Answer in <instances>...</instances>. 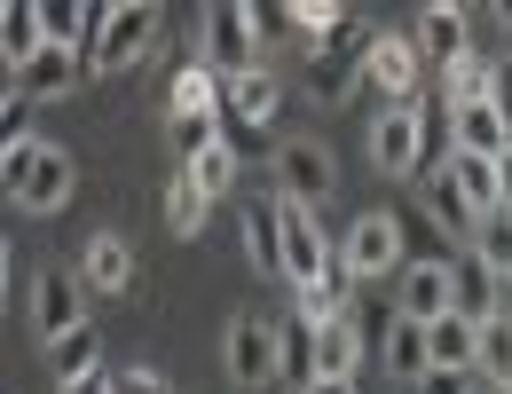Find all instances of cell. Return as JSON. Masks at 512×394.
Masks as SVG:
<instances>
[{
    "mask_svg": "<svg viewBox=\"0 0 512 394\" xmlns=\"http://www.w3.org/2000/svg\"><path fill=\"white\" fill-rule=\"evenodd\" d=\"M489 394H512V387H489Z\"/></svg>",
    "mask_w": 512,
    "mask_h": 394,
    "instance_id": "cell-46",
    "label": "cell"
},
{
    "mask_svg": "<svg viewBox=\"0 0 512 394\" xmlns=\"http://www.w3.org/2000/svg\"><path fill=\"white\" fill-rule=\"evenodd\" d=\"M24 142H32V103H24V95H16V103H8V111H0V158H16V150H24Z\"/></svg>",
    "mask_w": 512,
    "mask_h": 394,
    "instance_id": "cell-37",
    "label": "cell"
},
{
    "mask_svg": "<svg viewBox=\"0 0 512 394\" xmlns=\"http://www.w3.org/2000/svg\"><path fill=\"white\" fill-rule=\"evenodd\" d=\"M402 316H410V324L449 316V268H434V261H410V268H402Z\"/></svg>",
    "mask_w": 512,
    "mask_h": 394,
    "instance_id": "cell-20",
    "label": "cell"
},
{
    "mask_svg": "<svg viewBox=\"0 0 512 394\" xmlns=\"http://www.w3.org/2000/svg\"><path fill=\"white\" fill-rule=\"evenodd\" d=\"M174 111H221V71L205 64V56L174 71Z\"/></svg>",
    "mask_w": 512,
    "mask_h": 394,
    "instance_id": "cell-31",
    "label": "cell"
},
{
    "mask_svg": "<svg viewBox=\"0 0 512 394\" xmlns=\"http://www.w3.org/2000/svg\"><path fill=\"white\" fill-rule=\"evenodd\" d=\"M166 142H174V158L190 166L197 150H213V142H221V119H213V111H174V119H166Z\"/></svg>",
    "mask_w": 512,
    "mask_h": 394,
    "instance_id": "cell-33",
    "label": "cell"
},
{
    "mask_svg": "<svg viewBox=\"0 0 512 394\" xmlns=\"http://www.w3.org/2000/svg\"><path fill=\"white\" fill-rule=\"evenodd\" d=\"M418 190H426V213H442V229H465V237H473V221H481V213L457 197V182H449L442 166H434V174H418Z\"/></svg>",
    "mask_w": 512,
    "mask_h": 394,
    "instance_id": "cell-32",
    "label": "cell"
},
{
    "mask_svg": "<svg viewBox=\"0 0 512 394\" xmlns=\"http://www.w3.org/2000/svg\"><path fill=\"white\" fill-rule=\"evenodd\" d=\"M182 174H190L205 197H229V190H237V150H229V142H213V150H197Z\"/></svg>",
    "mask_w": 512,
    "mask_h": 394,
    "instance_id": "cell-34",
    "label": "cell"
},
{
    "mask_svg": "<svg viewBox=\"0 0 512 394\" xmlns=\"http://www.w3.org/2000/svg\"><path fill=\"white\" fill-rule=\"evenodd\" d=\"M347 308H355V276H347L339 253H331V268H323L316 284H300V292H292V316H300V324H339Z\"/></svg>",
    "mask_w": 512,
    "mask_h": 394,
    "instance_id": "cell-15",
    "label": "cell"
},
{
    "mask_svg": "<svg viewBox=\"0 0 512 394\" xmlns=\"http://www.w3.org/2000/svg\"><path fill=\"white\" fill-rule=\"evenodd\" d=\"M0 190L16 197L24 213H64L71 205V190H79V174H71V158L56 150V142H24L16 158H0Z\"/></svg>",
    "mask_w": 512,
    "mask_h": 394,
    "instance_id": "cell-1",
    "label": "cell"
},
{
    "mask_svg": "<svg viewBox=\"0 0 512 394\" xmlns=\"http://www.w3.org/2000/svg\"><path fill=\"white\" fill-rule=\"evenodd\" d=\"M32 324H40V339H64V331L87 324V292H79V276L40 268V284H32Z\"/></svg>",
    "mask_w": 512,
    "mask_h": 394,
    "instance_id": "cell-10",
    "label": "cell"
},
{
    "mask_svg": "<svg viewBox=\"0 0 512 394\" xmlns=\"http://www.w3.org/2000/svg\"><path fill=\"white\" fill-rule=\"evenodd\" d=\"M300 394H355V379H308Z\"/></svg>",
    "mask_w": 512,
    "mask_h": 394,
    "instance_id": "cell-44",
    "label": "cell"
},
{
    "mask_svg": "<svg viewBox=\"0 0 512 394\" xmlns=\"http://www.w3.org/2000/svg\"><path fill=\"white\" fill-rule=\"evenodd\" d=\"M276 111H284V87H276V71L260 64V71H245V79L221 87V111H213V119H221V134H260Z\"/></svg>",
    "mask_w": 512,
    "mask_h": 394,
    "instance_id": "cell-7",
    "label": "cell"
},
{
    "mask_svg": "<svg viewBox=\"0 0 512 394\" xmlns=\"http://www.w3.org/2000/svg\"><path fill=\"white\" fill-rule=\"evenodd\" d=\"M284 205V197H276ZM323 268H331V245H323L316 213H300V205H284V284L300 292V284H316Z\"/></svg>",
    "mask_w": 512,
    "mask_h": 394,
    "instance_id": "cell-12",
    "label": "cell"
},
{
    "mask_svg": "<svg viewBox=\"0 0 512 394\" xmlns=\"http://www.w3.org/2000/svg\"><path fill=\"white\" fill-rule=\"evenodd\" d=\"M394 261H402V229H394V213H363V221L347 229V245H339V268H347L355 284L394 276Z\"/></svg>",
    "mask_w": 512,
    "mask_h": 394,
    "instance_id": "cell-6",
    "label": "cell"
},
{
    "mask_svg": "<svg viewBox=\"0 0 512 394\" xmlns=\"http://www.w3.org/2000/svg\"><path fill=\"white\" fill-rule=\"evenodd\" d=\"M379 363L402 379V387H418L434 363H426V324H410V316H394V324L379 331Z\"/></svg>",
    "mask_w": 512,
    "mask_h": 394,
    "instance_id": "cell-18",
    "label": "cell"
},
{
    "mask_svg": "<svg viewBox=\"0 0 512 394\" xmlns=\"http://www.w3.org/2000/svg\"><path fill=\"white\" fill-rule=\"evenodd\" d=\"M489 111L505 119V142H512V56H505L497 71H489Z\"/></svg>",
    "mask_w": 512,
    "mask_h": 394,
    "instance_id": "cell-40",
    "label": "cell"
},
{
    "mask_svg": "<svg viewBox=\"0 0 512 394\" xmlns=\"http://www.w3.org/2000/svg\"><path fill=\"white\" fill-rule=\"evenodd\" d=\"M276 190H284V205L316 213L323 197L339 190V166H331V150H323V142H284V150H276Z\"/></svg>",
    "mask_w": 512,
    "mask_h": 394,
    "instance_id": "cell-5",
    "label": "cell"
},
{
    "mask_svg": "<svg viewBox=\"0 0 512 394\" xmlns=\"http://www.w3.org/2000/svg\"><path fill=\"white\" fill-rule=\"evenodd\" d=\"M111 394H174V387H166L158 371H142V363H134V371H111Z\"/></svg>",
    "mask_w": 512,
    "mask_h": 394,
    "instance_id": "cell-41",
    "label": "cell"
},
{
    "mask_svg": "<svg viewBox=\"0 0 512 394\" xmlns=\"http://www.w3.org/2000/svg\"><path fill=\"white\" fill-rule=\"evenodd\" d=\"M276 379H292V394L316 379V324H276Z\"/></svg>",
    "mask_w": 512,
    "mask_h": 394,
    "instance_id": "cell-25",
    "label": "cell"
},
{
    "mask_svg": "<svg viewBox=\"0 0 512 394\" xmlns=\"http://www.w3.org/2000/svg\"><path fill=\"white\" fill-rule=\"evenodd\" d=\"M465 24H473V16H465V8H426V16H418V64H434V71H457L465 64V56H473V32H465Z\"/></svg>",
    "mask_w": 512,
    "mask_h": 394,
    "instance_id": "cell-11",
    "label": "cell"
},
{
    "mask_svg": "<svg viewBox=\"0 0 512 394\" xmlns=\"http://www.w3.org/2000/svg\"><path fill=\"white\" fill-rule=\"evenodd\" d=\"M442 174L457 182V197H465L473 213H497V158H465V150H449Z\"/></svg>",
    "mask_w": 512,
    "mask_h": 394,
    "instance_id": "cell-26",
    "label": "cell"
},
{
    "mask_svg": "<svg viewBox=\"0 0 512 394\" xmlns=\"http://www.w3.org/2000/svg\"><path fill=\"white\" fill-rule=\"evenodd\" d=\"M205 64L229 71V79L260 71V32H253V8L245 0H213L205 8Z\"/></svg>",
    "mask_w": 512,
    "mask_h": 394,
    "instance_id": "cell-4",
    "label": "cell"
},
{
    "mask_svg": "<svg viewBox=\"0 0 512 394\" xmlns=\"http://www.w3.org/2000/svg\"><path fill=\"white\" fill-rule=\"evenodd\" d=\"M371 166H379V174H426V95L379 111V127H371Z\"/></svg>",
    "mask_w": 512,
    "mask_h": 394,
    "instance_id": "cell-3",
    "label": "cell"
},
{
    "mask_svg": "<svg viewBox=\"0 0 512 394\" xmlns=\"http://www.w3.org/2000/svg\"><path fill=\"white\" fill-rule=\"evenodd\" d=\"M253 32H260V40H308L300 8H276V0H260V8H253Z\"/></svg>",
    "mask_w": 512,
    "mask_h": 394,
    "instance_id": "cell-36",
    "label": "cell"
},
{
    "mask_svg": "<svg viewBox=\"0 0 512 394\" xmlns=\"http://www.w3.org/2000/svg\"><path fill=\"white\" fill-rule=\"evenodd\" d=\"M418 40L410 32H379L371 40V56H363V79L379 87V95H394V103H418Z\"/></svg>",
    "mask_w": 512,
    "mask_h": 394,
    "instance_id": "cell-9",
    "label": "cell"
},
{
    "mask_svg": "<svg viewBox=\"0 0 512 394\" xmlns=\"http://www.w3.org/2000/svg\"><path fill=\"white\" fill-rule=\"evenodd\" d=\"M410 394H481V379H473V371H426Z\"/></svg>",
    "mask_w": 512,
    "mask_h": 394,
    "instance_id": "cell-39",
    "label": "cell"
},
{
    "mask_svg": "<svg viewBox=\"0 0 512 394\" xmlns=\"http://www.w3.org/2000/svg\"><path fill=\"white\" fill-rule=\"evenodd\" d=\"M127 284H134V245L119 229H95L79 253V292H127Z\"/></svg>",
    "mask_w": 512,
    "mask_h": 394,
    "instance_id": "cell-13",
    "label": "cell"
},
{
    "mask_svg": "<svg viewBox=\"0 0 512 394\" xmlns=\"http://www.w3.org/2000/svg\"><path fill=\"white\" fill-rule=\"evenodd\" d=\"M205 213H213V197L197 190L190 174H174V182H166V229H174V237H197Z\"/></svg>",
    "mask_w": 512,
    "mask_h": 394,
    "instance_id": "cell-30",
    "label": "cell"
},
{
    "mask_svg": "<svg viewBox=\"0 0 512 394\" xmlns=\"http://www.w3.org/2000/svg\"><path fill=\"white\" fill-rule=\"evenodd\" d=\"M355 371H363V324L347 308L339 324H316V379H355Z\"/></svg>",
    "mask_w": 512,
    "mask_h": 394,
    "instance_id": "cell-17",
    "label": "cell"
},
{
    "mask_svg": "<svg viewBox=\"0 0 512 394\" xmlns=\"http://www.w3.org/2000/svg\"><path fill=\"white\" fill-rule=\"evenodd\" d=\"M308 79H316L323 103H339V95H347V64H331V56H308Z\"/></svg>",
    "mask_w": 512,
    "mask_h": 394,
    "instance_id": "cell-38",
    "label": "cell"
},
{
    "mask_svg": "<svg viewBox=\"0 0 512 394\" xmlns=\"http://www.w3.org/2000/svg\"><path fill=\"white\" fill-rule=\"evenodd\" d=\"M0 276H8V237H0Z\"/></svg>",
    "mask_w": 512,
    "mask_h": 394,
    "instance_id": "cell-45",
    "label": "cell"
},
{
    "mask_svg": "<svg viewBox=\"0 0 512 394\" xmlns=\"http://www.w3.org/2000/svg\"><path fill=\"white\" fill-rule=\"evenodd\" d=\"M79 71H87V56H79V48H40L32 64H16V95H24V103H56Z\"/></svg>",
    "mask_w": 512,
    "mask_h": 394,
    "instance_id": "cell-14",
    "label": "cell"
},
{
    "mask_svg": "<svg viewBox=\"0 0 512 394\" xmlns=\"http://www.w3.org/2000/svg\"><path fill=\"white\" fill-rule=\"evenodd\" d=\"M473 379H489V387H512V316H481L473 324Z\"/></svg>",
    "mask_w": 512,
    "mask_h": 394,
    "instance_id": "cell-19",
    "label": "cell"
},
{
    "mask_svg": "<svg viewBox=\"0 0 512 394\" xmlns=\"http://www.w3.org/2000/svg\"><path fill=\"white\" fill-rule=\"evenodd\" d=\"M56 394H111V363H103V371H87V379H71V387H56Z\"/></svg>",
    "mask_w": 512,
    "mask_h": 394,
    "instance_id": "cell-42",
    "label": "cell"
},
{
    "mask_svg": "<svg viewBox=\"0 0 512 394\" xmlns=\"http://www.w3.org/2000/svg\"><path fill=\"white\" fill-rule=\"evenodd\" d=\"M48 40H40V8L32 0H0V56L8 64H32Z\"/></svg>",
    "mask_w": 512,
    "mask_h": 394,
    "instance_id": "cell-27",
    "label": "cell"
},
{
    "mask_svg": "<svg viewBox=\"0 0 512 394\" xmlns=\"http://www.w3.org/2000/svg\"><path fill=\"white\" fill-rule=\"evenodd\" d=\"M221 363H229L237 387H268V379H276V324L237 316V324L221 331Z\"/></svg>",
    "mask_w": 512,
    "mask_h": 394,
    "instance_id": "cell-8",
    "label": "cell"
},
{
    "mask_svg": "<svg viewBox=\"0 0 512 394\" xmlns=\"http://www.w3.org/2000/svg\"><path fill=\"white\" fill-rule=\"evenodd\" d=\"M497 213H512V150L497 158Z\"/></svg>",
    "mask_w": 512,
    "mask_h": 394,
    "instance_id": "cell-43",
    "label": "cell"
},
{
    "mask_svg": "<svg viewBox=\"0 0 512 394\" xmlns=\"http://www.w3.org/2000/svg\"><path fill=\"white\" fill-rule=\"evenodd\" d=\"M245 253H253V268L284 276V205H253L245 213Z\"/></svg>",
    "mask_w": 512,
    "mask_h": 394,
    "instance_id": "cell-28",
    "label": "cell"
},
{
    "mask_svg": "<svg viewBox=\"0 0 512 394\" xmlns=\"http://www.w3.org/2000/svg\"><path fill=\"white\" fill-rule=\"evenodd\" d=\"M48 371H56V387L87 379V371H103V331L79 324V331H64V339H48Z\"/></svg>",
    "mask_w": 512,
    "mask_h": 394,
    "instance_id": "cell-22",
    "label": "cell"
},
{
    "mask_svg": "<svg viewBox=\"0 0 512 394\" xmlns=\"http://www.w3.org/2000/svg\"><path fill=\"white\" fill-rule=\"evenodd\" d=\"M449 134H457V150L465 158H505V119L489 111V103H465V111H449Z\"/></svg>",
    "mask_w": 512,
    "mask_h": 394,
    "instance_id": "cell-21",
    "label": "cell"
},
{
    "mask_svg": "<svg viewBox=\"0 0 512 394\" xmlns=\"http://www.w3.org/2000/svg\"><path fill=\"white\" fill-rule=\"evenodd\" d=\"M371 40H379V32H371V24L355 16V8H339V16L323 24L316 56H331V64H347V71H363V56H371Z\"/></svg>",
    "mask_w": 512,
    "mask_h": 394,
    "instance_id": "cell-24",
    "label": "cell"
},
{
    "mask_svg": "<svg viewBox=\"0 0 512 394\" xmlns=\"http://www.w3.org/2000/svg\"><path fill=\"white\" fill-rule=\"evenodd\" d=\"M158 24H166V16H158V0H127V8H111V24H103V32H95V48H87V71H111V79L134 71L150 48H158Z\"/></svg>",
    "mask_w": 512,
    "mask_h": 394,
    "instance_id": "cell-2",
    "label": "cell"
},
{
    "mask_svg": "<svg viewBox=\"0 0 512 394\" xmlns=\"http://www.w3.org/2000/svg\"><path fill=\"white\" fill-rule=\"evenodd\" d=\"M489 71H497L489 56H465L457 71H442V79H449V111H465V103H489Z\"/></svg>",
    "mask_w": 512,
    "mask_h": 394,
    "instance_id": "cell-35",
    "label": "cell"
},
{
    "mask_svg": "<svg viewBox=\"0 0 512 394\" xmlns=\"http://www.w3.org/2000/svg\"><path fill=\"white\" fill-rule=\"evenodd\" d=\"M497 300H505V284H497L489 268L473 261V253H449V308H457V316L481 324V316H497Z\"/></svg>",
    "mask_w": 512,
    "mask_h": 394,
    "instance_id": "cell-16",
    "label": "cell"
},
{
    "mask_svg": "<svg viewBox=\"0 0 512 394\" xmlns=\"http://www.w3.org/2000/svg\"><path fill=\"white\" fill-rule=\"evenodd\" d=\"M473 261L489 268L497 284L512 276V213H481V221H473Z\"/></svg>",
    "mask_w": 512,
    "mask_h": 394,
    "instance_id": "cell-29",
    "label": "cell"
},
{
    "mask_svg": "<svg viewBox=\"0 0 512 394\" xmlns=\"http://www.w3.org/2000/svg\"><path fill=\"white\" fill-rule=\"evenodd\" d=\"M426 363L434 371H473V316H457V308L434 316L426 324Z\"/></svg>",
    "mask_w": 512,
    "mask_h": 394,
    "instance_id": "cell-23",
    "label": "cell"
}]
</instances>
